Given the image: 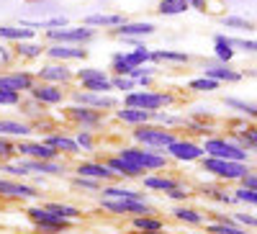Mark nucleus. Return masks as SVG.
I'll return each mask as SVG.
<instances>
[{
    "label": "nucleus",
    "mask_w": 257,
    "mask_h": 234,
    "mask_svg": "<svg viewBox=\"0 0 257 234\" xmlns=\"http://www.w3.org/2000/svg\"><path fill=\"white\" fill-rule=\"evenodd\" d=\"M201 170H203V173H208V175H213L216 180H226V183H231V180L239 183V180L249 173L247 162L221 160V157H211V155L201 157Z\"/></svg>",
    "instance_id": "obj_1"
},
{
    "label": "nucleus",
    "mask_w": 257,
    "mask_h": 234,
    "mask_svg": "<svg viewBox=\"0 0 257 234\" xmlns=\"http://www.w3.org/2000/svg\"><path fill=\"white\" fill-rule=\"evenodd\" d=\"M134 142L147 147V150H167L170 144L175 142V134L170 129H162V126H149V124H142L134 129Z\"/></svg>",
    "instance_id": "obj_2"
},
{
    "label": "nucleus",
    "mask_w": 257,
    "mask_h": 234,
    "mask_svg": "<svg viewBox=\"0 0 257 234\" xmlns=\"http://www.w3.org/2000/svg\"><path fill=\"white\" fill-rule=\"evenodd\" d=\"M203 150H206V155L221 157V160H237V162H247L249 160V152L244 150V147H239L234 139H226V137H211V139H206Z\"/></svg>",
    "instance_id": "obj_3"
},
{
    "label": "nucleus",
    "mask_w": 257,
    "mask_h": 234,
    "mask_svg": "<svg viewBox=\"0 0 257 234\" xmlns=\"http://www.w3.org/2000/svg\"><path fill=\"white\" fill-rule=\"evenodd\" d=\"M26 214H29V219L34 221V226H36L41 234H62V231L70 229V219L54 214V211H49L47 206H44V208H41V206L29 208Z\"/></svg>",
    "instance_id": "obj_4"
},
{
    "label": "nucleus",
    "mask_w": 257,
    "mask_h": 234,
    "mask_svg": "<svg viewBox=\"0 0 257 234\" xmlns=\"http://www.w3.org/2000/svg\"><path fill=\"white\" fill-rule=\"evenodd\" d=\"M118 155L123 160H128L132 165H137L139 170H165L167 167V157L165 155H157V152H147V147H121Z\"/></svg>",
    "instance_id": "obj_5"
},
{
    "label": "nucleus",
    "mask_w": 257,
    "mask_h": 234,
    "mask_svg": "<svg viewBox=\"0 0 257 234\" xmlns=\"http://www.w3.org/2000/svg\"><path fill=\"white\" fill-rule=\"evenodd\" d=\"M173 100L175 98L170 93H152V90H132L123 95V105H134V108H144V111H160Z\"/></svg>",
    "instance_id": "obj_6"
},
{
    "label": "nucleus",
    "mask_w": 257,
    "mask_h": 234,
    "mask_svg": "<svg viewBox=\"0 0 257 234\" xmlns=\"http://www.w3.org/2000/svg\"><path fill=\"white\" fill-rule=\"evenodd\" d=\"M95 36L93 26H62V29H47V39L57 44H85Z\"/></svg>",
    "instance_id": "obj_7"
},
{
    "label": "nucleus",
    "mask_w": 257,
    "mask_h": 234,
    "mask_svg": "<svg viewBox=\"0 0 257 234\" xmlns=\"http://www.w3.org/2000/svg\"><path fill=\"white\" fill-rule=\"evenodd\" d=\"M75 80H80L82 90H90V93H108V90H113L111 77L105 75L103 70H98V67H82V70H77Z\"/></svg>",
    "instance_id": "obj_8"
},
{
    "label": "nucleus",
    "mask_w": 257,
    "mask_h": 234,
    "mask_svg": "<svg viewBox=\"0 0 257 234\" xmlns=\"http://www.w3.org/2000/svg\"><path fill=\"white\" fill-rule=\"evenodd\" d=\"M229 129L231 139L237 142L239 147H244L247 152H257V124L249 119H237V121H229Z\"/></svg>",
    "instance_id": "obj_9"
},
{
    "label": "nucleus",
    "mask_w": 257,
    "mask_h": 234,
    "mask_svg": "<svg viewBox=\"0 0 257 234\" xmlns=\"http://www.w3.org/2000/svg\"><path fill=\"white\" fill-rule=\"evenodd\" d=\"M100 206L105 211H113V214H134V216L152 214L147 201H134V198H100Z\"/></svg>",
    "instance_id": "obj_10"
},
{
    "label": "nucleus",
    "mask_w": 257,
    "mask_h": 234,
    "mask_svg": "<svg viewBox=\"0 0 257 234\" xmlns=\"http://www.w3.org/2000/svg\"><path fill=\"white\" fill-rule=\"evenodd\" d=\"M165 152L173 157V160H178V162H196V160H201L206 155L203 144H196V142H190V139H175Z\"/></svg>",
    "instance_id": "obj_11"
},
{
    "label": "nucleus",
    "mask_w": 257,
    "mask_h": 234,
    "mask_svg": "<svg viewBox=\"0 0 257 234\" xmlns=\"http://www.w3.org/2000/svg\"><path fill=\"white\" fill-rule=\"evenodd\" d=\"M67 111V119H72L80 129H95V126L103 124V113L98 108H90V105H70V108H64Z\"/></svg>",
    "instance_id": "obj_12"
},
{
    "label": "nucleus",
    "mask_w": 257,
    "mask_h": 234,
    "mask_svg": "<svg viewBox=\"0 0 257 234\" xmlns=\"http://www.w3.org/2000/svg\"><path fill=\"white\" fill-rule=\"evenodd\" d=\"M72 100L80 103V105H90V108H98V111H111L118 105V100L108 93H90V90H75L72 93Z\"/></svg>",
    "instance_id": "obj_13"
},
{
    "label": "nucleus",
    "mask_w": 257,
    "mask_h": 234,
    "mask_svg": "<svg viewBox=\"0 0 257 234\" xmlns=\"http://www.w3.org/2000/svg\"><path fill=\"white\" fill-rule=\"evenodd\" d=\"M36 77L41 80V82H52V85H67L70 80H75V72L64 65V62H57V65H44L39 72H36Z\"/></svg>",
    "instance_id": "obj_14"
},
{
    "label": "nucleus",
    "mask_w": 257,
    "mask_h": 234,
    "mask_svg": "<svg viewBox=\"0 0 257 234\" xmlns=\"http://www.w3.org/2000/svg\"><path fill=\"white\" fill-rule=\"evenodd\" d=\"M18 155L21 157H31V160H57L59 152L47 142H21L18 144Z\"/></svg>",
    "instance_id": "obj_15"
},
{
    "label": "nucleus",
    "mask_w": 257,
    "mask_h": 234,
    "mask_svg": "<svg viewBox=\"0 0 257 234\" xmlns=\"http://www.w3.org/2000/svg\"><path fill=\"white\" fill-rule=\"evenodd\" d=\"M47 57L54 62L88 59V49H82L80 44H52V47H47Z\"/></svg>",
    "instance_id": "obj_16"
},
{
    "label": "nucleus",
    "mask_w": 257,
    "mask_h": 234,
    "mask_svg": "<svg viewBox=\"0 0 257 234\" xmlns=\"http://www.w3.org/2000/svg\"><path fill=\"white\" fill-rule=\"evenodd\" d=\"M31 98L44 108V105H57L64 100V90H59L57 85L52 82H41V85H34L31 88Z\"/></svg>",
    "instance_id": "obj_17"
},
{
    "label": "nucleus",
    "mask_w": 257,
    "mask_h": 234,
    "mask_svg": "<svg viewBox=\"0 0 257 234\" xmlns=\"http://www.w3.org/2000/svg\"><path fill=\"white\" fill-rule=\"evenodd\" d=\"M31 88H34V75H29V72L0 75V90H21V93H31Z\"/></svg>",
    "instance_id": "obj_18"
},
{
    "label": "nucleus",
    "mask_w": 257,
    "mask_h": 234,
    "mask_svg": "<svg viewBox=\"0 0 257 234\" xmlns=\"http://www.w3.org/2000/svg\"><path fill=\"white\" fill-rule=\"evenodd\" d=\"M0 196H11V198H21V201H34L39 198L36 188L16 183V180H0Z\"/></svg>",
    "instance_id": "obj_19"
},
{
    "label": "nucleus",
    "mask_w": 257,
    "mask_h": 234,
    "mask_svg": "<svg viewBox=\"0 0 257 234\" xmlns=\"http://www.w3.org/2000/svg\"><path fill=\"white\" fill-rule=\"evenodd\" d=\"M113 36H121V39H139V36H149L155 34V24H149V21H139V24H121L116 29H111Z\"/></svg>",
    "instance_id": "obj_20"
},
{
    "label": "nucleus",
    "mask_w": 257,
    "mask_h": 234,
    "mask_svg": "<svg viewBox=\"0 0 257 234\" xmlns=\"http://www.w3.org/2000/svg\"><path fill=\"white\" fill-rule=\"evenodd\" d=\"M203 75L219 80V82H239V80L244 77L239 70L224 65V62H216V65H203Z\"/></svg>",
    "instance_id": "obj_21"
},
{
    "label": "nucleus",
    "mask_w": 257,
    "mask_h": 234,
    "mask_svg": "<svg viewBox=\"0 0 257 234\" xmlns=\"http://www.w3.org/2000/svg\"><path fill=\"white\" fill-rule=\"evenodd\" d=\"M77 175L95 178V180H100V183H103V180H113V178H118L105 162H80V165H77Z\"/></svg>",
    "instance_id": "obj_22"
},
{
    "label": "nucleus",
    "mask_w": 257,
    "mask_h": 234,
    "mask_svg": "<svg viewBox=\"0 0 257 234\" xmlns=\"http://www.w3.org/2000/svg\"><path fill=\"white\" fill-rule=\"evenodd\" d=\"M116 119L123 121V124L142 126V124H149V121L155 119V111H144V108H134V105H123L121 111H116Z\"/></svg>",
    "instance_id": "obj_23"
},
{
    "label": "nucleus",
    "mask_w": 257,
    "mask_h": 234,
    "mask_svg": "<svg viewBox=\"0 0 257 234\" xmlns=\"http://www.w3.org/2000/svg\"><path fill=\"white\" fill-rule=\"evenodd\" d=\"M213 57H216V62H224V65H229V62L237 57V49H234L229 36H224V34L213 36Z\"/></svg>",
    "instance_id": "obj_24"
},
{
    "label": "nucleus",
    "mask_w": 257,
    "mask_h": 234,
    "mask_svg": "<svg viewBox=\"0 0 257 234\" xmlns=\"http://www.w3.org/2000/svg\"><path fill=\"white\" fill-rule=\"evenodd\" d=\"M105 165H108L118 178H139V175L144 173V170H139L137 165H132L128 160H123L121 155H118V157H108V160H105Z\"/></svg>",
    "instance_id": "obj_25"
},
{
    "label": "nucleus",
    "mask_w": 257,
    "mask_h": 234,
    "mask_svg": "<svg viewBox=\"0 0 257 234\" xmlns=\"http://www.w3.org/2000/svg\"><path fill=\"white\" fill-rule=\"evenodd\" d=\"M29 170H34V173H41V175H62L64 173V167L57 162V160H26L24 162Z\"/></svg>",
    "instance_id": "obj_26"
},
{
    "label": "nucleus",
    "mask_w": 257,
    "mask_h": 234,
    "mask_svg": "<svg viewBox=\"0 0 257 234\" xmlns=\"http://www.w3.org/2000/svg\"><path fill=\"white\" fill-rule=\"evenodd\" d=\"M44 142L49 147H54L57 152H64V155H77V150H80L77 139H70V137H64V134H49Z\"/></svg>",
    "instance_id": "obj_27"
},
{
    "label": "nucleus",
    "mask_w": 257,
    "mask_h": 234,
    "mask_svg": "<svg viewBox=\"0 0 257 234\" xmlns=\"http://www.w3.org/2000/svg\"><path fill=\"white\" fill-rule=\"evenodd\" d=\"M190 8L193 11H198V13H206V16H226V6H224V0H188Z\"/></svg>",
    "instance_id": "obj_28"
},
{
    "label": "nucleus",
    "mask_w": 257,
    "mask_h": 234,
    "mask_svg": "<svg viewBox=\"0 0 257 234\" xmlns=\"http://www.w3.org/2000/svg\"><path fill=\"white\" fill-rule=\"evenodd\" d=\"M82 24H85V26H108V29H116V26L126 24V16H121V13H113V16L95 13V16H88Z\"/></svg>",
    "instance_id": "obj_29"
},
{
    "label": "nucleus",
    "mask_w": 257,
    "mask_h": 234,
    "mask_svg": "<svg viewBox=\"0 0 257 234\" xmlns=\"http://www.w3.org/2000/svg\"><path fill=\"white\" fill-rule=\"evenodd\" d=\"M123 59H126L132 67H144V65H149V62H152V52H149L142 41H139L132 52H123Z\"/></svg>",
    "instance_id": "obj_30"
},
{
    "label": "nucleus",
    "mask_w": 257,
    "mask_h": 234,
    "mask_svg": "<svg viewBox=\"0 0 257 234\" xmlns=\"http://www.w3.org/2000/svg\"><path fill=\"white\" fill-rule=\"evenodd\" d=\"M34 29L31 26H0V39H8V41H29L34 39Z\"/></svg>",
    "instance_id": "obj_31"
},
{
    "label": "nucleus",
    "mask_w": 257,
    "mask_h": 234,
    "mask_svg": "<svg viewBox=\"0 0 257 234\" xmlns=\"http://www.w3.org/2000/svg\"><path fill=\"white\" fill-rule=\"evenodd\" d=\"M103 198H134V201H144V193L132 188H118V185H103L100 188Z\"/></svg>",
    "instance_id": "obj_32"
},
{
    "label": "nucleus",
    "mask_w": 257,
    "mask_h": 234,
    "mask_svg": "<svg viewBox=\"0 0 257 234\" xmlns=\"http://www.w3.org/2000/svg\"><path fill=\"white\" fill-rule=\"evenodd\" d=\"M26 134H31V126L29 124L0 119V137H26Z\"/></svg>",
    "instance_id": "obj_33"
},
{
    "label": "nucleus",
    "mask_w": 257,
    "mask_h": 234,
    "mask_svg": "<svg viewBox=\"0 0 257 234\" xmlns=\"http://www.w3.org/2000/svg\"><path fill=\"white\" fill-rule=\"evenodd\" d=\"M185 11H190L188 0H160L157 3V13L160 16H180Z\"/></svg>",
    "instance_id": "obj_34"
},
{
    "label": "nucleus",
    "mask_w": 257,
    "mask_h": 234,
    "mask_svg": "<svg viewBox=\"0 0 257 234\" xmlns=\"http://www.w3.org/2000/svg\"><path fill=\"white\" fill-rule=\"evenodd\" d=\"M224 105H229V108H234V111H239L249 121H257V103H247V100H239V98H224Z\"/></svg>",
    "instance_id": "obj_35"
},
{
    "label": "nucleus",
    "mask_w": 257,
    "mask_h": 234,
    "mask_svg": "<svg viewBox=\"0 0 257 234\" xmlns=\"http://www.w3.org/2000/svg\"><path fill=\"white\" fill-rule=\"evenodd\" d=\"M173 216L178 221H185V224H193V226H201L203 224V214L196 208H188V206H175L173 208Z\"/></svg>",
    "instance_id": "obj_36"
},
{
    "label": "nucleus",
    "mask_w": 257,
    "mask_h": 234,
    "mask_svg": "<svg viewBox=\"0 0 257 234\" xmlns=\"http://www.w3.org/2000/svg\"><path fill=\"white\" fill-rule=\"evenodd\" d=\"M16 57L21 59H36L41 54H47V47H41V44H29V41H16Z\"/></svg>",
    "instance_id": "obj_37"
},
{
    "label": "nucleus",
    "mask_w": 257,
    "mask_h": 234,
    "mask_svg": "<svg viewBox=\"0 0 257 234\" xmlns=\"http://www.w3.org/2000/svg\"><path fill=\"white\" fill-rule=\"evenodd\" d=\"M152 62H175V65H188L190 54L173 52V49H157V52H152Z\"/></svg>",
    "instance_id": "obj_38"
},
{
    "label": "nucleus",
    "mask_w": 257,
    "mask_h": 234,
    "mask_svg": "<svg viewBox=\"0 0 257 234\" xmlns=\"http://www.w3.org/2000/svg\"><path fill=\"white\" fill-rule=\"evenodd\" d=\"M144 188L165 190V193H170V190L180 188V183H178V180H173V178H155V175H149V178H144Z\"/></svg>",
    "instance_id": "obj_39"
},
{
    "label": "nucleus",
    "mask_w": 257,
    "mask_h": 234,
    "mask_svg": "<svg viewBox=\"0 0 257 234\" xmlns=\"http://www.w3.org/2000/svg\"><path fill=\"white\" fill-rule=\"evenodd\" d=\"M203 193L213 201L219 203H237V196H234V190H224V188H216V185H206Z\"/></svg>",
    "instance_id": "obj_40"
},
{
    "label": "nucleus",
    "mask_w": 257,
    "mask_h": 234,
    "mask_svg": "<svg viewBox=\"0 0 257 234\" xmlns=\"http://www.w3.org/2000/svg\"><path fill=\"white\" fill-rule=\"evenodd\" d=\"M219 80H213V77H196V80H190L188 82V88L190 90H196V93H213V90H219Z\"/></svg>",
    "instance_id": "obj_41"
},
{
    "label": "nucleus",
    "mask_w": 257,
    "mask_h": 234,
    "mask_svg": "<svg viewBox=\"0 0 257 234\" xmlns=\"http://www.w3.org/2000/svg\"><path fill=\"white\" fill-rule=\"evenodd\" d=\"M206 231L208 234H247L244 229H242V224H237V221H216V224H208L206 226Z\"/></svg>",
    "instance_id": "obj_42"
},
{
    "label": "nucleus",
    "mask_w": 257,
    "mask_h": 234,
    "mask_svg": "<svg viewBox=\"0 0 257 234\" xmlns=\"http://www.w3.org/2000/svg\"><path fill=\"white\" fill-rule=\"evenodd\" d=\"M132 224H134L137 231H162L165 229V224L160 219H155V216H134Z\"/></svg>",
    "instance_id": "obj_43"
},
{
    "label": "nucleus",
    "mask_w": 257,
    "mask_h": 234,
    "mask_svg": "<svg viewBox=\"0 0 257 234\" xmlns=\"http://www.w3.org/2000/svg\"><path fill=\"white\" fill-rule=\"evenodd\" d=\"M221 24H224L226 29H239V31H254V29H257L252 21L239 18V16H224V18H221Z\"/></svg>",
    "instance_id": "obj_44"
},
{
    "label": "nucleus",
    "mask_w": 257,
    "mask_h": 234,
    "mask_svg": "<svg viewBox=\"0 0 257 234\" xmlns=\"http://www.w3.org/2000/svg\"><path fill=\"white\" fill-rule=\"evenodd\" d=\"M47 208L54 211V214H59V216H64V219H70V221L80 219V211L75 206H67V203H47Z\"/></svg>",
    "instance_id": "obj_45"
},
{
    "label": "nucleus",
    "mask_w": 257,
    "mask_h": 234,
    "mask_svg": "<svg viewBox=\"0 0 257 234\" xmlns=\"http://www.w3.org/2000/svg\"><path fill=\"white\" fill-rule=\"evenodd\" d=\"M18 155V144H11L6 137H0V162H11Z\"/></svg>",
    "instance_id": "obj_46"
},
{
    "label": "nucleus",
    "mask_w": 257,
    "mask_h": 234,
    "mask_svg": "<svg viewBox=\"0 0 257 234\" xmlns=\"http://www.w3.org/2000/svg\"><path fill=\"white\" fill-rule=\"evenodd\" d=\"M111 82H113L116 90H123V93H132V90L137 88V80H134V77H126V75H113Z\"/></svg>",
    "instance_id": "obj_47"
},
{
    "label": "nucleus",
    "mask_w": 257,
    "mask_h": 234,
    "mask_svg": "<svg viewBox=\"0 0 257 234\" xmlns=\"http://www.w3.org/2000/svg\"><path fill=\"white\" fill-rule=\"evenodd\" d=\"M72 185H75V188H82V190H93V193H98V190L103 188L100 180H95V178H85V175H77V178L72 180Z\"/></svg>",
    "instance_id": "obj_48"
},
{
    "label": "nucleus",
    "mask_w": 257,
    "mask_h": 234,
    "mask_svg": "<svg viewBox=\"0 0 257 234\" xmlns=\"http://www.w3.org/2000/svg\"><path fill=\"white\" fill-rule=\"evenodd\" d=\"M234 196H237V201H242L247 206H257V190H252V188L239 185L237 190H234Z\"/></svg>",
    "instance_id": "obj_49"
},
{
    "label": "nucleus",
    "mask_w": 257,
    "mask_h": 234,
    "mask_svg": "<svg viewBox=\"0 0 257 234\" xmlns=\"http://www.w3.org/2000/svg\"><path fill=\"white\" fill-rule=\"evenodd\" d=\"M229 39L237 49H244L247 54H257V41L254 39H237V36H229Z\"/></svg>",
    "instance_id": "obj_50"
},
{
    "label": "nucleus",
    "mask_w": 257,
    "mask_h": 234,
    "mask_svg": "<svg viewBox=\"0 0 257 234\" xmlns=\"http://www.w3.org/2000/svg\"><path fill=\"white\" fill-rule=\"evenodd\" d=\"M21 90H0V105H21Z\"/></svg>",
    "instance_id": "obj_51"
},
{
    "label": "nucleus",
    "mask_w": 257,
    "mask_h": 234,
    "mask_svg": "<svg viewBox=\"0 0 257 234\" xmlns=\"http://www.w3.org/2000/svg\"><path fill=\"white\" fill-rule=\"evenodd\" d=\"M77 144L82 147L85 152H93V147H95V144H93V137H90L88 129H80V132H77Z\"/></svg>",
    "instance_id": "obj_52"
},
{
    "label": "nucleus",
    "mask_w": 257,
    "mask_h": 234,
    "mask_svg": "<svg viewBox=\"0 0 257 234\" xmlns=\"http://www.w3.org/2000/svg\"><path fill=\"white\" fill-rule=\"evenodd\" d=\"M234 221L242 224V226H252V229H257V216H252V214H234Z\"/></svg>",
    "instance_id": "obj_53"
},
{
    "label": "nucleus",
    "mask_w": 257,
    "mask_h": 234,
    "mask_svg": "<svg viewBox=\"0 0 257 234\" xmlns=\"http://www.w3.org/2000/svg\"><path fill=\"white\" fill-rule=\"evenodd\" d=\"M239 185H244V188H252V190H257V173H252V170H249V173L239 180Z\"/></svg>",
    "instance_id": "obj_54"
},
{
    "label": "nucleus",
    "mask_w": 257,
    "mask_h": 234,
    "mask_svg": "<svg viewBox=\"0 0 257 234\" xmlns=\"http://www.w3.org/2000/svg\"><path fill=\"white\" fill-rule=\"evenodd\" d=\"M167 196H170V198H175V201H185V198H188L190 193H188V190H185V188L180 185V188H175V190H170Z\"/></svg>",
    "instance_id": "obj_55"
},
{
    "label": "nucleus",
    "mask_w": 257,
    "mask_h": 234,
    "mask_svg": "<svg viewBox=\"0 0 257 234\" xmlns=\"http://www.w3.org/2000/svg\"><path fill=\"white\" fill-rule=\"evenodd\" d=\"M137 82L142 85V88H149V85H152V75H142V77H139Z\"/></svg>",
    "instance_id": "obj_56"
},
{
    "label": "nucleus",
    "mask_w": 257,
    "mask_h": 234,
    "mask_svg": "<svg viewBox=\"0 0 257 234\" xmlns=\"http://www.w3.org/2000/svg\"><path fill=\"white\" fill-rule=\"evenodd\" d=\"M142 234H162V231H142Z\"/></svg>",
    "instance_id": "obj_57"
}]
</instances>
